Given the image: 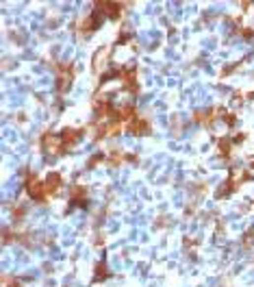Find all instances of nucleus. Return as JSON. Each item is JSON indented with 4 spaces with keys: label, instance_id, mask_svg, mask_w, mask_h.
I'll use <instances>...</instances> for the list:
<instances>
[{
    "label": "nucleus",
    "instance_id": "1",
    "mask_svg": "<svg viewBox=\"0 0 254 287\" xmlns=\"http://www.w3.org/2000/svg\"><path fill=\"white\" fill-rule=\"evenodd\" d=\"M26 191H29V196L33 198V200H37V202H44L46 198H48L46 196V190H44V183L37 181L35 174L26 179Z\"/></svg>",
    "mask_w": 254,
    "mask_h": 287
},
{
    "label": "nucleus",
    "instance_id": "2",
    "mask_svg": "<svg viewBox=\"0 0 254 287\" xmlns=\"http://www.w3.org/2000/svg\"><path fill=\"white\" fill-rule=\"evenodd\" d=\"M83 137V130H78V128H65L61 133V139H63V148L65 150H70L74 144L78 142V139Z\"/></svg>",
    "mask_w": 254,
    "mask_h": 287
},
{
    "label": "nucleus",
    "instance_id": "3",
    "mask_svg": "<svg viewBox=\"0 0 254 287\" xmlns=\"http://www.w3.org/2000/svg\"><path fill=\"white\" fill-rule=\"evenodd\" d=\"M98 7V11L102 13V15H107V18H120V13H122V4L120 2H98L96 4Z\"/></svg>",
    "mask_w": 254,
    "mask_h": 287
},
{
    "label": "nucleus",
    "instance_id": "4",
    "mask_svg": "<svg viewBox=\"0 0 254 287\" xmlns=\"http://www.w3.org/2000/svg\"><path fill=\"white\" fill-rule=\"evenodd\" d=\"M130 133H133V135H148V133H150V122L144 120L141 116L133 118V122H130Z\"/></svg>",
    "mask_w": 254,
    "mask_h": 287
},
{
    "label": "nucleus",
    "instance_id": "5",
    "mask_svg": "<svg viewBox=\"0 0 254 287\" xmlns=\"http://www.w3.org/2000/svg\"><path fill=\"white\" fill-rule=\"evenodd\" d=\"M61 187V174H57V172H52V174L48 176V179L44 181V190H46V196H52L57 194Z\"/></svg>",
    "mask_w": 254,
    "mask_h": 287
},
{
    "label": "nucleus",
    "instance_id": "6",
    "mask_svg": "<svg viewBox=\"0 0 254 287\" xmlns=\"http://www.w3.org/2000/svg\"><path fill=\"white\" fill-rule=\"evenodd\" d=\"M109 55H111V48H109V46H107V48H100V50L96 52V57H94V72H96V74H100V70H102L104 64H107Z\"/></svg>",
    "mask_w": 254,
    "mask_h": 287
},
{
    "label": "nucleus",
    "instance_id": "7",
    "mask_svg": "<svg viewBox=\"0 0 254 287\" xmlns=\"http://www.w3.org/2000/svg\"><path fill=\"white\" fill-rule=\"evenodd\" d=\"M72 85V67L63 65V72L59 74V94H65Z\"/></svg>",
    "mask_w": 254,
    "mask_h": 287
},
{
    "label": "nucleus",
    "instance_id": "8",
    "mask_svg": "<svg viewBox=\"0 0 254 287\" xmlns=\"http://www.w3.org/2000/svg\"><path fill=\"white\" fill-rule=\"evenodd\" d=\"M85 198H87V191H85V187L74 185V187H72V200H74V202H81V205H83Z\"/></svg>",
    "mask_w": 254,
    "mask_h": 287
},
{
    "label": "nucleus",
    "instance_id": "9",
    "mask_svg": "<svg viewBox=\"0 0 254 287\" xmlns=\"http://www.w3.org/2000/svg\"><path fill=\"white\" fill-rule=\"evenodd\" d=\"M98 272H96V281H100V276H102V279H104V276H107V265H104V263H98Z\"/></svg>",
    "mask_w": 254,
    "mask_h": 287
},
{
    "label": "nucleus",
    "instance_id": "10",
    "mask_svg": "<svg viewBox=\"0 0 254 287\" xmlns=\"http://www.w3.org/2000/svg\"><path fill=\"white\" fill-rule=\"evenodd\" d=\"M252 242H254V231H248V237H246V242H243V244H246V246H250Z\"/></svg>",
    "mask_w": 254,
    "mask_h": 287
},
{
    "label": "nucleus",
    "instance_id": "11",
    "mask_svg": "<svg viewBox=\"0 0 254 287\" xmlns=\"http://www.w3.org/2000/svg\"><path fill=\"white\" fill-rule=\"evenodd\" d=\"M4 285H9V279H7V276H4ZM11 285H13V287H20V283H18V281H13Z\"/></svg>",
    "mask_w": 254,
    "mask_h": 287
}]
</instances>
